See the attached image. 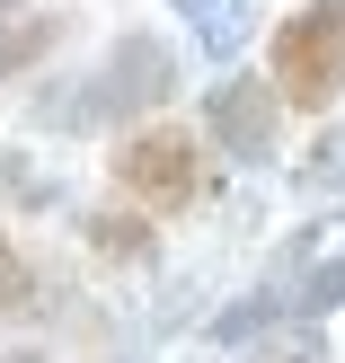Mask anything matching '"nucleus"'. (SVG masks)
<instances>
[{"label": "nucleus", "mask_w": 345, "mask_h": 363, "mask_svg": "<svg viewBox=\"0 0 345 363\" xmlns=\"http://www.w3.org/2000/svg\"><path fill=\"white\" fill-rule=\"evenodd\" d=\"M169 9L204 35V53H230V45H239V27H248V0H169Z\"/></svg>", "instance_id": "5"}, {"label": "nucleus", "mask_w": 345, "mask_h": 363, "mask_svg": "<svg viewBox=\"0 0 345 363\" xmlns=\"http://www.w3.org/2000/svg\"><path fill=\"white\" fill-rule=\"evenodd\" d=\"M336 177H345V133H328L310 160H301V186H310V195H319V186H336Z\"/></svg>", "instance_id": "11"}, {"label": "nucleus", "mask_w": 345, "mask_h": 363, "mask_svg": "<svg viewBox=\"0 0 345 363\" xmlns=\"http://www.w3.org/2000/svg\"><path fill=\"white\" fill-rule=\"evenodd\" d=\"M266 71H275L283 106H301V116H328V106L345 98V0H310V9H293V18L275 27Z\"/></svg>", "instance_id": "2"}, {"label": "nucleus", "mask_w": 345, "mask_h": 363, "mask_svg": "<svg viewBox=\"0 0 345 363\" xmlns=\"http://www.w3.org/2000/svg\"><path fill=\"white\" fill-rule=\"evenodd\" d=\"M89 240H98V248H115V257H151V230H142V222H124V213H89Z\"/></svg>", "instance_id": "9"}, {"label": "nucleus", "mask_w": 345, "mask_h": 363, "mask_svg": "<svg viewBox=\"0 0 345 363\" xmlns=\"http://www.w3.org/2000/svg\"><path fill=\"white\" fill-rule=\"evenodd\" d=\"M169 89H177L169 45H159V35H115V53H106L80 89H53L35 116L62 124V133H98V124H133L142 106H159Z\"/></svg>", "instance_id": "1"}, {"label": "nucleus", "mask_w": 345, "mask_h": 363, "mask_svg": "<svg viewBox=\"0 0 345 363\" xmlns=\"http://www.w3.org/2000/svg\"><path fill=\"white\" fill-rule=\"evenodd\" d=\"M45 45H62V18H27V27H18L9 45H0V71H27Z\"/></svg>", "instance_id": "10"}, {"label": "nucleus", "mask_w": 345, "mask_h": 363, "mask_svg": "<svg viewBox=\"0 0 345 363\" xmlns=\"http://www.w3.org/2000/svg\"><path fill=\"white\" fill-rule=\"evenodd\" d=\"M0 18H18V0H0Z\"/></svg>", "instance_id": "12"}, {"label": "nucleus", "mask_w": 345, "mask_h": 363, "mask_svg": "<svg viewBox=\"0 0 345 363\" xmlns=\"http://www.w3.org/2000/svg\"><path fill=\"white\" fill-rule=\"evenodd\" d=\"M115 186L142 213H195L204 204V142L186 124H124L115 142Z\"/></svg>", "instance_id": "3"}, {"label": "nucleus", "mask_w": 345, "mask_h": 363, "mask_svg": "<svg viewBox=\"0 0 345 363\" xmlns=\"http://www.w3.org/2000/svg\"><path fill=\"white\" fill-rule=\"evenodd\" d=\"M275 106H283V89H275V71L266 80H213V98H204V124L222 133V151L230 160H275Z\"/></svg>", "instance_id": "4"}, {"label": "nucleus", "mask_w": 345, "mask_h": 363, "mask_svg": "<svg viewBox=\"0 0 345 363\" xmlns=\"http://www.w3.org/2000/svg\"><path fill=\"white\" fill-rule=\"evenodd\" d=\"M18 311H35V266H27V248L0 230V319H18Z\"/></svg>", "instance_id": "6"}, {"label": "nucleus", "mask_w": 345, "mask_h": 363, "mask_svg": "<svg viewBox=\"0 0 345 363\" xmlns=\"http://www.w3.org/2000/svg\"><path fill=\"white\" fill-rule=\"evenodd\" d=\"M336 301H345V257H328L310 284H293V319H328Z\"/></svg>", "instance_id": "7"}, {"label": "nucleus", "mask_w": 345, "mask_h": 363, "mask_svg": "<svg viewBox=\"0 0 345 363\" xmlns=\"http://www.w3.org/2000/svg\"><path fill=\"white\" fill-rule=\"evenodd\" d=\"M0 195H18V204H35V213H45V204H53V177L35 169V160H18V151H0Z\"/></svg>", "instance_id": "8"}]
</instances>
